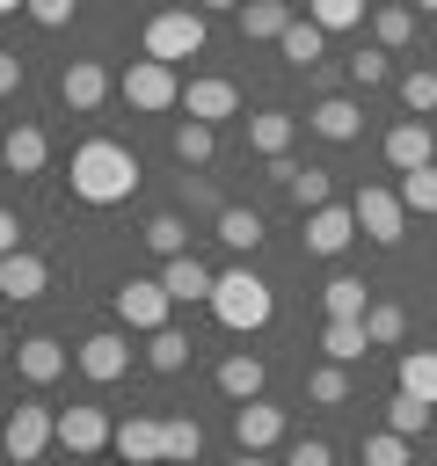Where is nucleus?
<instances>
[{
    "label": "nucleus",
    "instance_id": "a878e982",
    "mask_svg": "<svg viewBox=\"0 0 437 466\" xmlns=\"http://www.w3.org/2000/svg\"><path fill=\"white\" fill-rule=\"evenodd\" d=\"M211 153H218V124L182 116V124H175V160H182V167H211Z\"/></svg>",
    "mask_w": 437,
    "mask_h": 466
},
{
    "label": "nucleus",
    "instance_id": "aec40b11",
    "mask_svg": "<svg viewBox=\"0 0 437 466\" xmlns=\"http://www.w3.org/2000/svg\"><path fill=\"white\" fill-rule=\"evenodd\" d=\"M44 284H51V269H44V255H29V248H15V255H0V291L22 306V299H44Z\"/></svg>",
    "mask_w": 437,
    "mask_h": 466
},
{
    "label": "nucleus",
    "instance_id": "2f4dec72",
    "mask_svg": "<svg viewBox=\"0 0 437 466\" xmlns=\"http://www.w3.org/2000/svg\"><path fill=\"white\" fill-rule=\"evenodd\" d=\"M146 248L168 262V255H189V226H182V211H153L146 218Z\"/></svg>",
    "mask_w": 437,
    "mask_h": 466
},
{
    "label": "nucleus",
    "instance_id": "c756f323",
    "mask_svg": "<svg viewBox=\"0 0 437 466\" xmlns=\"http://www.w3.org/2000/svg\"><path fill=\"white\" fill-rule=\"evenodd\" d=\"M197 451H204L197 415H168V422H160V459H168V466H182V459H197Z\"/></svg>",
    "mask_w": 437,
    "mask_h": 466
},
{
    "label": "nucleus",
    "instance_id": "7c9ffc66",
    "mask_svg": "<svg viewBox=\"0 0 437 466\" xmlns=\"http://www.w3.org/2000/svg\"><path fill=\"white\" fill-rule=\"evenodd\" d=\"M401 393L437 408V350H401Z\"/></svg>",
    "mask_w": 437,
    "mask_h": 466
},
{
    "label": "nucleus",
    "instance_id": "b1692460",
    "mask_svg": "<svg viewBox=\"0 0 437 466\" xmlns=\"http://www.w3.org/2000/svg\"><path fill=\"white\" fill-rule=\"evenodd\" d=\"M291 22H299V15H291L284 0H248V7H240V36H255V44H277Z\"/></svg>",
    "mask_w": 437,
    "mask_h": 466
},
{
    "label": "nucleus",
    "instance_id": "f03ea898",
    "mask_svg": "<svg viewBox=\"0 0 437 466\" xmlns=\"http://www.w3.org/2000/svg\"><path fill=\"white\" fill-rule=\"evenodd\" d=\"M211 313H218V328H233V335H255V328H269V313H277V291L255 277V269H226L218 284H211V299H204Z\"/></svg>",
    "mask_w": 437,
    "mask_h": 466
},
{
    "label": "nucleus",
    "instance_id": "9b49d317",
    "mask_svg": "<svg viewBox=\"0 0 437 466\" xmlns=\"http://www.w3.org/2000/svg\"><path fill=\"white\" fill-rule=\"evenodd\" d=\"M386 160L408 175V167H430L437 160V131H430V116H401L393 131H386Z\"/></svg>",
    "mask_w": 437,
    "mask_h": 466
},
{
    "label": "nucleus",
    "instance_id": "2eb2a0df",
    "mask_svg": "<svg viewBox=\"0 0 437 466\" xmlns=\"http://www.w3.org/2000/svg\"><path fill=\"white\" fill-rule=\"evenodd\" d=\"M109 451L131 459V466H168V459H160V415H124L117 437H109Z\"/></svg>",
    "mask_w": 437,
    "mask_h": 466
},
{
    "label": "nucleus",
    "instance_id": "1a4fd4ad",
    "mask_svg": "<svg viewBox=\"0 0 437 466\" xmlns=\"http://www.w3.org/2000/svg\"><path fill=\"white\" fill-rule=\"evenodd\" d=\"M73 364H80V371H87L95 386H117V379L131 371V342H124L117 328H102V335H87V342L73 350Z\"/></svg>",
    "mask_w": 437,
    "mask_h": 466
},
{
    "label": "nucleus",
    "instance_id": "49530a36",
    "mask_svg": "<svg viewBox=\"0 0 437 466\" xmlns=\"http://www.w3.org/2000/svg\"><path fill=\"white\" fill-rule=\"evenodd\" d=\"M15 248H22V218L0 204V255H15Z\"/></svg>",
    "mask_w": 437,
    "mask_h": 466
},
{
    "label": "nucleus",
    "instance_id": "473e14b6",
    "mask_svg": "<svg viewBox=\"0 0 437 466\" xmlns=\"http://www.w3.org/2000/svg\"><path fill=\"white\" fill-rule=\"evenodd\" d=\"M364 335H371V350H393V342L408 335V313H401L393 299H371V306H364Z\"/></svg>",
    "mask_w": 437,
    "mask_h": 466
},
{
    "label": "nucleus",
    "instance_id": "39448f33",
    "mask_svg": "<svg viewBox=\"0 0 437 466\" xmlns=\"http://www.w3.org/2000/svg\"><path fill=\"white\" fill-rule=\"evenodd\" d=\"M51 444H58V415H51V408H36V400H22V408L0 422V451H7L15 466H36Z\"/></svg>",
    "mask_w": 437,
    "mask_h": 466
},
{
    "label": "nucleus",
    "instance_id": "4be33fe9",
    "mask_svg": "<svg viewBox=\"0 0 437 466\" xmlns=\"http://www.w3.org/2000/svg\"><path fill=\"white\" fill-rule=\"evenodd\" d=\"M160 284H168V299H175V306H189V299H211V284H218V277H211L197 255H168V262H160Z\"/></svg>",
    "mask_w": 437,
    "mask_h": 466
},
{
    "label": "nucleus",
    "instance_id": "c03bdc74",
    "mask_svg": "<svg viewBox=\"0 0 437 466\" xmlns=\"http://www.w3.org/2000/svg\"><path fill=\"white\" fill-rule=\"evenodd\" d=\"M182 197H189V211H211V218L226 211V204H218V189H211L204 175H182Z\"/></svg>",
    "mask_w": 437,
    "mask_h": 466
},
{
    "label": "nucleus",
    "instance_id": "f8f14e48",
    "mask_svg": "<svg viewBox=\"0 0 437 466\" xmlns=\"http://www.w3.org/2000/svg\"><path fill=\"white\" fill-rule=\"evenodd\" d=\"M233 444H240V451H269V444H284V408H269V400H240V408H233Z\"/></svg>",
    "mask_w": 437,
    "mask_h": 466
},
{
    "label": "nucleus",
    "instance_id": "72a5a7b5",
    "mask_svg": "<svg viewBox=\"0 0 437 466\" xmlns=\"http://www.w3.org/2000/svg\"><path fill=\"white\" fill-rule=\"evenodd\" d=\"M320 350H328L335 364H357V357L371 350V335H364V320H328V328H320Z\"/></svg>",
    "mask_w": 437,
    "mask_h": 466
},
{
    "label": "nucleus",
    "instance_id": "3c124183",
    "mask_svg": "<svg viewBox=\"0 0 437 466\" xmlns=\"http://www.w3.org/2000/svg\"><path fill=\"white\" fill-rule=\"evenodd\" d=\"M15 7H29V0H0V15H15Z\"/></svg>",
    "mask_w": 437,
    "mask_h": 466
},
{
    "label": "nucleus",
    "instance_id": "ddd939ff",
    "mask_svg": "<svg viewBox=\"0 0 437 466\" xmlns=\"http://www.w3.org/2000/svg\"><path fill=\"white\" fill-rule=\"evenodd\" d=\"M357 240V211L350 204H320V211H306V248L313 255H342Z\"/></svg>",
    "mask_w": 437,
    "mask_h": 466
},
{
    "label": "nucleus",
    "instance_id": "bb28decb",
    "mask_svg": "<svg viewBox=\"0 0 437 466\" xmlns=\"http://www.w3.org/2000/svg\"><path fill=\"white\" fill-rule=\"evenodd\" d=\"M371 29H379V51H408V44H415V7H401V0H379Z\"/></svg>",
    "mask_w": 437,
    "mask_h": 466
},
{
    "label": "nucleus",
    "instance_id": "4c0bfd02",
    "mask_svg": "<svg viewBox=\"0 0 437 466\" xmlns=\"http://www.w3.org/2000/svg\"><path fill=\"white\" fill-rule=\"evenodd\" d=\"M401 204H408V211H422V218H437V160L401 175Z\"/></svg>",
    "mask_w": 437,
    "mask_h": 466
},
{
    "label": "nucleus",
    "instance_id": "f3484780",
    "mask_svg": "<svg viewBox=\"0 0 437 466\" xmlns=\"http://www.w3.org/2000/svg\"><path fill=\"white\" fill-rule=\"evenodd\" d=\"M182 109H189L197 124H226V116L240 109V87H233V80H189V87H182Z\"/></svg>",
    "mask_w": 437,
    "mask_h": 466
},
{
    "label": "nucleus",
    "instance_id": "a18cd8bd",
    "mask_svg": "<svg viewBox=\"0 0 437 466\" xmlns=\"http://www.w3.org/2000/svg\"><path fill=\"white\" fill-rule=\"evenodd\" d=\"M29 15H36L44 29H58V22H73V0H29Z\"/></svg>",
    "mask_w": 437,
    "mask_h": 466
},
{
    "label": "nucleus",
    "instance_id": "f704fd0d",
    "mask_svg": "<svg viewBox=\"0 0 437 466\" xmlns=\"http://www.w3.org/2000/svg\"><path fill=\"white\" fill-rule=\"evenodd\" d=\"M146 364H153V371H182V364H189V335H182L175 320L153 328V335H146Z\"/></svg>",
    "mask_w": 437,
    "mask_h": 466
},
{
    "label": "nucleus",
    "instance_id": "5701e85b",
    "mask_svg": "<svg viewBox=\"0 0 437 466\" xmlns=\"http://www.w3.org/2000/svg\"><path fill=\"white\" fill-rule=\"evenodd\" d=\"M262 386H269V371H262V357H248V350H233V357L218 364V393H226V400H262Z\"/></svg>",
    "mask_w": 437,
    "mask_h": 466
},
{
    "label": "nucleus",
    "instance_id": "de8ad7c7",
    "mask_svg": "<svg viewBox=\"0 0 437 466\" xmlns=\"http://www.w3.org/2000/svg\"><path fill=\"white\" fill-rule=\"evenodd\" d=\"M15 87H22V58H15V51H0V95H15Z\"/></svg>",
    "mask_w": 437,
    "mask_h": 466
},
{
    "label": "nucleus",
    "instance_id": "79ce46f5",
    "mask_svg": "<svg viewBox=\"0 0 437 466\" xmlns=\"http://www.w3.org/2000/svg\"><path fill=\"white\" fill-rule=\"evenodd\" d=\"M386 73H393V66H386V51H379V44H371V51H357V58H350V80H357V87H379V80H386Z\"/></svg>",
    "mask_w": 437,
    "mask_h": 466
},
{
    "label": "nucleus",
    "instance_id": "37998d69",
    "mask_svg": "<svg viewBox=\"0 0 437 466\" xmlns=\"http://www.w3.org/2000/svg\"><path fill=\"white\" fill-rule=\"evenodd\" d=\"M284 466H335V444H328V437H299V444L284 451Z\"/></svg>",
    "mask_w": 437,
    "mask_h": 466
},
{
    "label": "nucleus",
    "instance_id": "393cba45",
    "mask_svg": "<svg viewBox=\"0 0 437 466\" xmlns=\"http://www.w3.org/2000/svg\"><path fill=\"white\" fill-rule=\"evenodd\" d=\"M211 226H218V240H226L233 255H248V248H262V233H269V226H262V211H248V204H226V211H218Z\"/></svg>",
    "mask_w": 437,
    "mask_h": 466
},
{
    "label": "nucleus",
    "instance_id": "412c9836",
    "mask_svg": "<svg viewBox=\"0 0 437 466\" xmlns=\"http://www.w3.org/2000/svg\"><path fill=\"white\" fill-rule=\"evenodd\" d=\"M0 160H7V175H44V160H51V138H44L36 124H15V131L0 138Z\"/></svg>",
    "mask_w": 437,
    "mask_h": 466
},
{
    "label": "nucleus",
    "instance_id": "ea45409f",
    "mask_svg": "<svg viewBox=\"0 0 437 466\" xmlns=\"http://www.w3.org/2000/svg\"><path fill=\"white\" fill-rule=\"evenodd\" d=\"M401 102H408L415 116H430V109H437V73H430V66H415V73H401Z\"/></svg>",
    "mask_w": 437,
    "mask_h": 466
},
{
    "label": "nucleus",
    "instance_id": "a211bd4d",
    "mask_svg": "<svg viewBox=\"0 0 437 466\" xmlns=\"http://www.w3.org/2000/svg\"><path fill=\"white\" fill-rule=\"evenodd\" d=\"M291 138H299V116H291V109H255V116H248V146H255L262 160H284Z\"/></svg>",
    "mask_w": 437,
    "mask_h": 466
},
{
    "label": "nucleus",
    "instance_id": "9d476101",
    "mask_svg": "<svg viewBox=\"0 0 437 466\" xmlns=\"http://www.w3.org/2000/svg\"><path fill=\"white\" fill-rule=\"evenodd\" d=\"M58 102L66 109H102L109 102V73H102V58H66V73H58Z\"/></svg>",
    "mask_w": 437,
    "mask_h": 466
},
{
    "label": "nucleus",
    "instance_id": "0eeeda50",
    "mask_svg": "<svg viewBox=\"0 0 437 466\" xmlns=\"http://www.w3.org/2000/svg\"><path fill=\"white\" fill-rule=\"evenodd\" d=\"M350 211H357V233H371L379 248H401V240H408V204H401V189H357Z\"/></svg>",
    "mask_w": 437,
    "mask_h": 466
},
{
    "label": "nucleus",
    "instance_id": "c85d7f7f",
    "mask_svg": "<svg viewBox=\"0 0 437 466\" xmlns=\"http://www.w3.org/2000/svg\"><path fill=\"white\" fill-rule=\"evenodd\" d=\"M320 306H328V320H364V306H371V291H364V277H328V291H320Z\"/></svg>",
    "mask_w": 437,
    "mask_h": 466
},
{
    "label": "nucleus",
    "instance_id": "7ed1b4c3",
    "mask_svg": "<svg viewBox=\"0 0 437 466\" xmlns=\"http://www.w3.org/2000/svg\"><path fill=\"white\" fill-rule=\"evenodd\" d=\"M146 58H160V66H175V58H197L204 51V7H160V15H146Z\"/></svg>",
    "mask_w": 437,
    "mask_h": 466
},
{
    "label": "nucleus",
    "instance_id": "c9c22d12",
    "mask_svg": "<svg viewBox=\"0 0 437 466\" xmlns=\"http://www.w3.org/2000/svg\"><path fill=\"white\" fill-rule=\"evenodd\" d=\"M306 393H313L320 408H342V400H350V364H335V357L313 364V371H306Z\"/></svg>",
    "mask_w": 437,
    "mask_h": 466
},
{
    "label": "nucleus",
    "instance_id": "20e7f679",
    "mask_svg": "<svg viewBox=\"0 0 437 466\" xmlns=\"http://www.w3.org/2000/svg\"><path fill=\"white\" fill-rule=\"evenodd\" d=\"M117 95H124L131 109H146V116L182 109V80H175V66H160V58H131L124 80H117Z\"/></svg>",
    "mask_w": 437,
    "mask_h": 466
},
{
    "label": "nucleus",
    "instance_id": "6e6552de",
    "mask_svg": "<svg viewBox=\"0 0 437 466\" xmlns=\"http://www.w3.org/2000/svg\"><path fill=\"white\" fill-rule=\"evenodd\" d=\"M109 437H117V422H109L102 408H58V444H66V459H95V451H109Z\"/></svg>",
    "mask_w": 437,
    "mask_h": 466
},
{
    "label": "nucleus",
    "instance_id": "4468645a",
    "mask_svg": "<svg viewBox=\"0 0 437 466\" xmlns=\"http://www.w3.org/2000/svg\"><path fill=\"white\" fill-rule=\"evenodd\" d=\"M66 342H51V335H22L15 342V371L29 379V386H51V379H66Z\"/></svg>",
    "mask_w": 437,
    "mask_h": 466
},
{
    "label": "nucleus",
    "instance_id": "6ab92c4d",
    "mask_svg": "<svg viewBox=\"0 0 437 466\" xmlns=\"http://www.w3.org/2000/svg\"><path fill=\"white\" fill-rule=\"evenodd\" d=\"M269 175L284 182V197H291L299 211H320V204H328V167H299V160L284 153V160H269Z\"/></svg>",
    "mask_w": 437,
    "mask_h": 466
},
{
    "label": "nucleus",
    "instance_id": "864d4df0",
    "mask_svg": "<svg viewBox=\"0 0 437 466\" xmlns=\"http://www.w3.org/2000/svg\"><path fill=\"white\" fill-rule=\"evenodd\" d=\"M0 357H7V328H0Z\"/></svg>",
    "mask_w": 437,
    "mask_h": 466
},
{
    "label": "nucleus",
    "instance_id": "603ef678",
    "mask_svg": "<svg viewBox=\"0 0 437 466\" xmlns=\"http://www.w3.org/2000/svg\"><path fill=\"white\" fill-rule=\"evenodd\" d=\"M422 15H437V0H422Z\"/></svg>",
    "mask_w": 437,
    "mask_h": 466
},
{
    "label": "nucleus",
    "instance_id": "5fc2aeb1",
    "mask_svg": "<svg viewBox=\"0 0 437 466\" xmlns=\"http://www.w3.org/2000/svg\"><path fill=\"white\" fill-rule=\"evenodd\" d=\"M73 466H95V459H73Z\"/></svg>",
    "mask_w": 437,
    "mask_h": 466
},
{
    "label": "nucleus",
    "instance_id": "58836bf2",
    "mask_svg": "<svg viewBox=\"0 0 437 466\" xmlns=\"http://www.w3.org/2000/svg\"><path fill=\"white\" fill-rule=\"evenodd\" d=\"M306 22H320L328 36L335 29H357L364 22V0H306Z\"/></svg>",
    "mask_w": 437,
    "mask_h": 466
},
{
    "label": "nucleus",
    "instance_id": "cd10ccee",
    "mask_svg": "<svg viewBox=\"0 0 437 466\" xmlns=\"http://www.w3.org/2000/svg\"><path fill=\"white\" fill-rule=\"evenodd\" d=\"M277 51H284V66H299V73H306V66L328 51V29H320V22H291V29L277 36Z\"/></svg>",
    "mask_w": 437,
    "mask_h": 466
},
{
    "label": "nucleus",
    "instance_id": "e433bc0d",
    "mask_svg": "<svg viewBox=\"0 0 437 466\" xmlns=\"http://www.w3.org/2000/svg\"><path fill=\"white\" fill-rule=\"evenodd\" d=\"M386 430H393V437H422V430H430V400H415V393L393 386V400H386Z\"/></svg>",
    "mask_w": 437,
    "mask_h": 466
},
{
    "label": "nucleus",
    "instance_id": "09e8293b",
    "mask_svg": "<svg viewBox=\"0 0 437 466\" xmlns=\"http://www.w3.org/2000/svg\"><path fill=\"white\" fill-rule=\"evenodd\" d=\"M197 7H204V15H240L248 0H197Z\"/></svg>",
    "mask_w": 437,
    "mask_h": 466
},
{
    "label": "nucleus",
    "instance_id": "f257e3e1",
    "mask_svg": "<svg viewBox=\"0 0 437 466\" xmlns=\"http://www.w3.org/2000/svg\"><path fill=\"white\" fill-rule=\"evenodd\" d=\"M131 189H138L131 146H117V138H80L73 146V197L80 204H124Z\"/></svg>",
    "mask_w": 437,
    "mask_h": 466
},
{
    "label": "nucleus",
    "instance_id": "a19ab883",
    "mask_svg": "<svg viewBox=\"0 0 437 466\" xmlns=\"http://www.w3.org/2000/svg\"><path fill=\"white\" fill-rule=\"evenodd\" d=\"M364 466H408V437H393V430L364 437Z\"/></svg>",
    "mask_w": 437,
    "mask_h": 466
},
{
    "label": "nucleus",
    "instance_id": "dca6fc26",
    "mask_svg": "<svg viewBox=\"0 0 437 466\" xmlns=\"http://www.w3.org/2000/svg\"><path fill=\"white\" fill-rule=\"evenodd\" d=\"M306 124H313V131H320L328 146H350V138L364 131V109H357L350 95H320V102L306 109Z\"/></svg>",
    "mask_w": 437,
    "mask_h": 466
},
{
    "label": "nucleus",
    "instance_id": "423d86ee",
    "mask_svg": "<svg viewBox=\"0 0 437 466\" xmlns=\"http://www.w3.org/2000/svg\"><path fill=\"white\" fill-rule=\"evenodd\" d=\"M117 320H124L131 335H153V328H168V320H175V299H168V284H160V277H124V284H117Z\"/></svg>",
    "mask_w": 437,
    "mask_h": 466
},
{
    "label": "nucleus",
    "instance_id": "8fccbe9b",
    "mask_svg": "<svg viewBox=\"0 0 437 466\" xmlns=\"http://www.w3.org/2000/svg\"><path fill=\"white\" fill-rule=\"evenodd\" d=\"M233 466H269V459H262V451H240V459H233Z\"/></svg>",
    "mask_w": 437,
    "mask_h": 466
}]
</instances>
